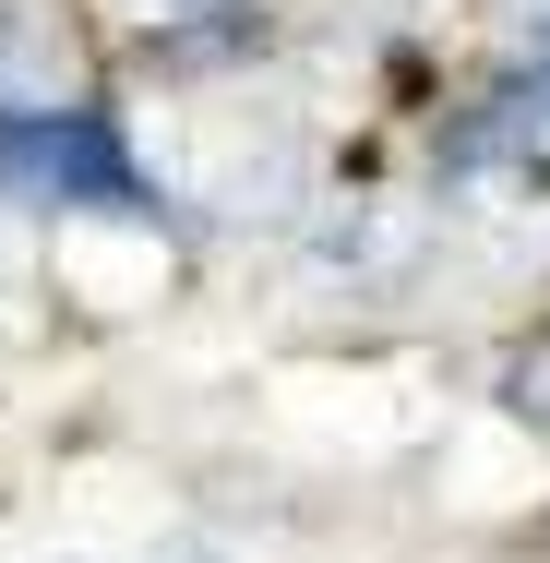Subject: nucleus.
<instances>
[{
  "label": "nucleus",
  "instance_id": "1",
  "mask_svg": "<svg viewBox=\"0 0 550 563\" xmlns=\"http://www.w3.org/2000/svg\"><path fill=\"white\" fill-rule=\"evenodd\" d=\"M109 12L168 73H192V60H239V48H251V12H263V0H109Z\"/></svg>",
  "mask_w": 550,
  "mask_h": 563
},
{
  "label": "nucleus",
  "instance_id": "2",
  "mask_svg": "<svg viewBox=\"0 0 550 563\" xmlns=\"http://www.w3.org/2000/svg\"><path fill=\"white\" fill-rule=\"evenodd\" d=\"M72 48H60V12H0V109H72Z\"/></svg>",
  "mask_w": 550,
  "mask_h": 563
}]
</instances>
